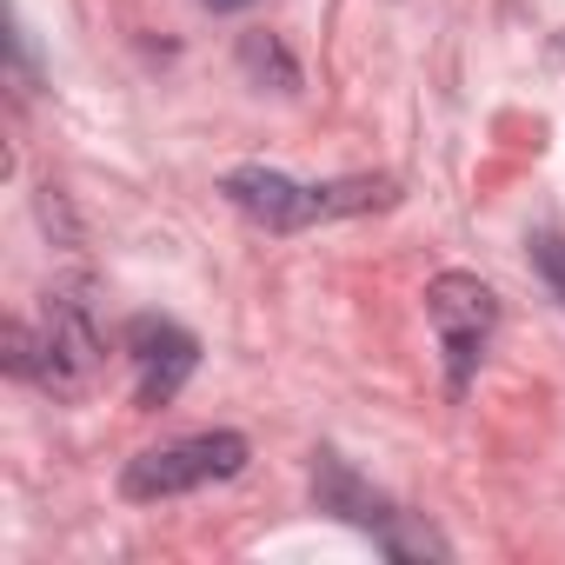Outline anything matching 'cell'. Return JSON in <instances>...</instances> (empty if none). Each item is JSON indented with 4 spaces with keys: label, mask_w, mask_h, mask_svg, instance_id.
I'll list each match as a JSON object with an SVG mask.
<instances>
[{
    "label": "cell",
    "mask_w": 565,
    "mask_h": 565,
    "mask_svg": "<svg viewBox=\"0 0 565 565\" xmlns=\"http://www.w3.org/2000/svg\"><path fill=\"white\" fill-rule=\"evenodd\" d=\"M100 327H94V307H87V287H74V279H61V287H47V307H41V327H8V373L14 380H34L61 399L87 393L94 373H100Z\"/></svg>",
    "instance_id": "6da1fadb"
},
{
    "label": "cell",
    "mask_w": 565,
    "mask_h": 565,
    "mask_svg": "<svg viewBox=\"0 0 565 565\" xmlns=\"http://www.w3.org/2000/svg\"><path fill=\"white\" fill-rule=\"evenodd\" d=\"M220 193L233 200V213H246L266 233H300V226H327V220L386 206L393 180H327V186H307V180H287L273 167H233L220 180Z\"/></svg>",
    "instance_id": "7a4b0ae2"
},
{
    "label": "cell",
    "mask_w": 565,
    "mask_h": 565,
    "mask_svg": "<svg viewBox=\"0 0 565 565\" xmlns=\"http://www.w3.org/2000/svg\"><path fill=\"white\" fill-rule=\"evenodd\" d=\"M246 439L239 433H186L173 446H153L140 459H127L120 472V492L153 505V499H180V492H200V486H220L233 472H246Z\"/></svg>",
    "instance_id": "3957f363"
},
{
    "label": "cell",
    "mask_w": 565,
    "mask_h": 565,
    "mask_svg": "<svg viewBox=\"0 0 565 565\" xmlns=\"http://www.w3.org/2000/svg\"><path fill=\"white\" fill-rule=\"evenodd\" d=\"M426 320L439 333V353H446V380L452 393H466V380L479 373L486 347H492V327H499V300L479 273H439L426 287Z\"/></svg>",
    "instance_id": "277c9868"
},
{
    "label": "cell",
    "mask_w": 565,
    "mask_h": 565,
    "mask_svg": "<svg viewBox=\"0 0 565 565\" xmlns=\"http://www.w3.org/2000/svg\"><path fill=\"white\" fill-rule=\"evenodd\" d=\"M313 499H320V512H340V519L366 525V532L386 545V558H446V552H452L433 525H419V519L393 512L380 492H366V486L333 459V452H320V466H313Z\"/></svg>",
    "instance_id": "5b68a950"
},
{
    "label": "cell",
    "mask_w": 565,
    "mask_h": 565,
    "mask_svg": "<svg viewBox=\"0 0 565 565\" xmlns=\"http://www.w3.org/2000/svg\"><path fill=\"white\" fill-rule=\"evenodd\" d=\"M120 340H127V360H134V399H140L147 413L173 406L180 386H186L193 366H200V340H193L180 320H160V313H134Z\"/></svg>",
    "instance_id": "8992f818"
},
{
    "label": "cell",
    "mask_w": 565,
    "mask_h": 565,
    "mask_svg": "<svg viewBox=\"0 0 565 565\" xmlns=\"http://www.w3.org/2000/svg\"><path fill=\"white\" fill-rule=\"evenodd\" d=\"M532 266H539V279L552 287V300L565 307V233H532Z\"/></svg>",
    "instance_id": "52a82bcc"
},
{
    "label": "cell",
    "mask_w": 565,
    "mask_h": 565,
    "mask_svg": "<svg viewBox=\"0 0 565 565\" xmlns=\"http://www.w3.org/2000/svg\"><path fill=\"white\" fill-rule=\"evenodd\" d=\"M246 67H253V74H266V67H273V74H279V87H294V81H300V74H294V61L279 54L273 41H259V34H246Z\"/></svg>",
    "instance_id": "ba28073f"
},
{
    "label": "cell",
    "mask_w": 565,
    "mask_h": 565,
    "mask_svg": "<svg viewBox=\"0 0 565 565\" xmlns=\"http://www.w3.org/2000/svg\"><path fill=\"white\" fill-rule=\"evenodd\" d=\"M213 14H239V8H253V0H206Z\"/></svg>",
    "instance_id": "9c48e42d"
}]
</instances>
